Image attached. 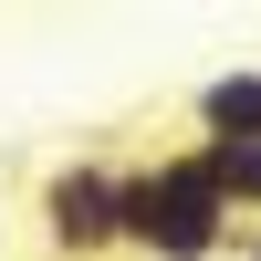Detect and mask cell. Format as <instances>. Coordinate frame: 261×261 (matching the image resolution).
<instances>
[{
  "instance_id": "obj_1",
  "label": "cell",
  "mask_w": 261,
  "mask_h": 261,
  "mask_svg": "<svg viewBox=\"0 0 261 261\" xmlns=\"http://www.w3.org/2000/svg\"><path fill=\"white\" fill-rule=\"evenodd\" d=\"M230 230H241V220L220 209L199 146H178V157H157V167H115V251H146V261H220Z\"/></svg>"
},
{
  "instance_id": "obj_5",
  "label": "cell",
  "mask_w": 261,
  "mask_h": 261,
  "mask_svg": "<svg viewBox=\"0 0 261 261\" xmlns=\"http://www.w3.org/2000/svg\"><path fill=\"white\" fill-rule=\"evenodd\" d=\"M230 251H241V261H261V230H230Z\"/></svg>"
},
{
  "instance_id": "obj_3",
  "label": "cell",
  "mask_w": 261,
  "mask_h": 261,
  "mask_svg": "<svg viewBox=\"0 0 261 261\" xmlns=\"http://www.w3.org/2000/svg\"><path fill=\"white\" fill-rule=\"evenodd\" d=\"M199 146H261V73L199 84Z\"/></svg>"
},
{
  "instance_id": "obj_4",
  "label": "cell",
  "mask_w": 261,
  "mask_h": 261,
  "mask_svg": "<svg viewBox=\"0 0 261 261\" xmlns=\"http://www.w3.org/2000/svg\"><path fill=\"white\" fill-rule=\"evenodd\" d=\"M199 167H209V188H220L230 220L261 230V146H199Z\"/></svg>"
},
{
  "instance_id": "obj_2",
  "label": "cell",
  "mask_w": 261,
  "mask_h": 261,
  "mask_svg": "<svg viewBox=\"0 0 261 261\" xmlns=\"http://www.w3.org/2000/svg\"><path fill=\"white\" fill-rule=\"evenodd\" d=\"M42 251L53 261H105L115 251V167L73 157L42 178Z\"/></svg>"
}]
</instances>
